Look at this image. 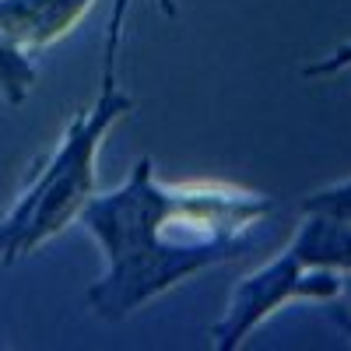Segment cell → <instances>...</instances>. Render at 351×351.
<instances>
[{
	"instance_id": "1",
	"label": "cell",
	"mask_w": 351,
	"mask_h": 351,
	"mask_svg": "<svg viewBox=\"0 0 351 351\" xmlns=\"http://www.w3.org/2000/svg\"><path fill=\"white\" fill-rule=\"evenodd\" d=\"M278 215V200L221 180L162 183L152 158L84 204L81 221L102 246L106 267L84 291L99 319L120 324L180 281L243 256Z\"/></svg>"
},
{
	"instance_id": "2",
	"label": "cell",
	"mask_w": 351,
	"mask_h": 351,
	"mask_svg": "<svg viewBox=\"0 0 351 351\" xmlns=\"http://www.w3.org/2000/svg\"><path fill=\"white\" fill-rule=\"evenodd\" d=\"M130 0H116L109 32H106V53H102V77H99V95L95 102L74 112L64 137L56 148L39 158L28 183L21 186L14 208L0 215V263L11 267L21 256L36 253L43 243L81 218L84 204L95 197V180H99V148L106 134L134 112L137 99L127 95L120 81H116V56L123 43V18H127Z\"/></svg>"
},
{
	"instance_id": "3",
	"label": "cell",
	"mask_w": 351,
	"mask_h": 351,
	"mask_svg": "<svg viewBox=\"0 0 351 351\" xmlns=\"http://www.w3.org/2000/svg\"><path fill=\"white\" fill-rule=\"evenodd\" d=\"M341 291V271L309 267L291 250L267 260L260 271L243 278L225 306V316L211 327V348L232 351L239 348L253 327H260L267 316H274L291 299H334Z\"/></svg>"
},
{
	"instance_id": "4",
	"label": "cell",
	"mask_w": 351,
	"mask_h": 351,
	"mask_svg": "<svg viewBox=\"0 0 351 351\" xmlns=\"http://www.w3.org/2000/svg\"><path fill=\"white\" fill-rule=\"evenodd\" d=\"M95 0H0V39L21 53H39L71 36Z\"/></svg>"
},
{
	"instance_id": "5",
	"label": "cell",
	"mask_w": 351,
	"mask_h": 351,
	"mask_svg": "<svg viewBox=\"0 0 351 351\" xmlns=\"http://www.w3.org/2000/svg\"><path fill=\"white\" fill-rule=\"evenodd\" d=\"M309 221L299 225L295 239L288 250L295 253L309 267H330V271H351V221L330 218V215H313L306 211Z\"/></svg>"
},
{
	"instance_id": "6",
	"label": "cell",
	"mask_w": 351,
	"mask_h": 351,
	"mask_svg": "<svg viewBox=\"0 0 351 351\" xmlns=\"http://www.w3.org/2000/svg\"><path fill=\"white\" fill-rule=\"evenodd\" d=\"M36 64L28 60V53L14 49L8 39H0V95L11 106H21L36 84Z\"/></svg>"
},
{
	"instance_id": "7",
	"label": "cell",
	"mask_w": 351,
	"mask_h": 351,
	"mask_svg": "<svg viewBox=\"0 0 351 351\" xmlns=\"http://www.w3.org/2000/svg\"><path fill=\"white\" fill-rule=\"evenodd\" d=\"M351 67V43L337 46L334 53H327L324 60H316V64H306L302 74L306 77H327V74H337V71H348Z\"/></svg>"
},
{
	"instance_id": "8",
	"label": "cell",
	"mask_w": 351,
	"mask_h": 351,
	"mask_svg": "<svg viewBox=\"0 0 351 351\" xmlns=\"http://www.w3.org/2000/svg\"><path fill=\"white\" fill-rule=\"evenodd\" d=\"M155 4H158L165 14H176V4H172V0H155Z\"/></svg>"
}]
</instances>
